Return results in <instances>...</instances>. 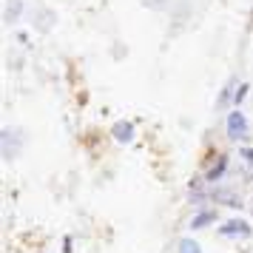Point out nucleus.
<instances>
[{"instance_id":"nucleus-1","label":"nucleus","mask_w":253,"mask_h":253,"mask_svg":"<svg viewBox=\"0 0 253 253\" xmlns=\"http://www.w3.org/2000/svg\"><path fill=\"white\" fill-rule=\"evenodd\" d=\"M216 233L219 236H225V239H251L253 236V225L248 222V219H242V216H230V219H225V222L219 225Z\"/></svg>"},{"instance_id":"nucleus-2","label":"nucleus","mask_w":253,"mask_h":253,"mask_svg":"<svg viewBox=\"0 0 253 253\" xmlns=\"http://www.w3.org/2000/svg\"><path fill=\"white\" fill-rule=\"evenodd\" d=\"M248 117L242 114L239 108H233V111H228V117H225V131H228V139H233V142H245L248 139Z\"/></svg>"},{"instance_id":"nucleus-3","label":"nucleus","mask_w":253,"mask_h":253,"mask_svg":"<svg viewBox=\"0 0 253 253\" xmlns=\"http://www.w3.org/2000/svg\"><path fill=\"white\" fill-rule=\"evenodd\" d=\"M211 199L213 202H219V205H228V208H245V199H242L239 191H233L230 185H213L211 188Z\"/></svg>"},{"instance_id":"nucleus-4","label":"nucleus","mask_w":253,"mask_h":253,"mask_svg":"<svg viewBox=\"0 0 253 253\" xmlns=\"http://www.w3.org/2000/svg\"><path fill=\"white\" fill-rule=\"evenodd\" d=\"M228 154H216V157H213V162H208L205 165V173H202V176H205V182L208 185H219L222 182V179H225V173H228Z\"/></svg>"},{"instance_id":"nucleus-5","label":"nucleus","mask_w":253,"mask_h":253,"mask_svg":"<svg viewBox=\"0 0 253 253\" xmlns=\"http://www.w3.org/2000/svg\"><path fill=\"white\" fill-rule=\"evenodd\" d=\"M111 139L120 142V145H131L137 139V126L131 120H117L114 126H111Z\"/></svg>"},{"instance_id":"nucleus-6","label":"nucleus","mask_w":253,"mask_h":253,"mask_svg":"<svg viewBox=\"0 0 253 253\" xmlns=\"http://www.w3.org/2000/svg\"><path fill=\"white\" fill-rule=\"evenodd\" d=\"M219 222V213H216V208H199L194 216H191V230H202V228H211V225H216Z\"/></svg>"},{"instance_id":"nucleus-7","label":"nucleus","mask_w":253,"mask_h":253,"mask_svg":"<svg viewBox=\"0 0 253 253\" xmlns=\"http://www.w3.org/2000/svg\"><path fill=\"white\" fill-rule=\"evenodd\" d=\"M176 251H179V253H205V251H202V245H199L194 236H182L179 245H176Z\"/></svg>"},{"instance_id":"nucleus-8","label":"nucleus","mask_w":253,"mask_h":253,"mask_svg":"<svg viewBox=\"0 0 253 253\" xmlns=\"http://www.w3.org/2000/svg\"><path fill=\"white\" fill-rule=\"evenodd\" d=\"M233 94H236V91H233V85H230V83H228V85L222 88V94H219L216 105H219V108H225V105H228V103H233Z\"/></svg>"},{"instance_id":"nucleus-9","label":"nucleus","mask_w":253,"mask_h":253,"mask_svg":"<svg viewBox=\"0 0 253 253\" xmlns=\"http://www.w3.org/2000/svg\"><path fill=\"white\" fill-rule=\"evenodd\" d=\"M248 91H251V85H248V83H242L239 88H236V94H233V103L242 105L245 100H248Z\"/></svg>"},{"instance_id":"nucleus-10","label":"nucleus","mask_w":253,"mask_h":253,"mask_svg":"<svg viewBox=\"0 0 253 253\" xmlns=\"http://www.w3.org/2000/svg\"><path fill=\"white\" fill-rule=\"evenodd\" d=\"M239 157H242V162H245L248 168H253V148H251V145H242V148H239Z\"/></svg>"},{"instance_id":"nucleus-11","label":"nucleus","mask_w":253,"mask_h":253,"mask_svg":"<svg viewBox=\"0 0 253 253\" xmlns=\"http://www.w3.org/2000/svg\"><path fill=\"white\" fill-rule=\"evenodd\" d=\"M71 248H74V242H71V236H66L63 239V253H71Z\"/></svg>"},{"instance_id":"nucleus-12","label":"nucleus","mask_w":253,"mask_h":253,"mask_svg":"<svg viewBox=\"0 0 253 253\" xmlns=\"http://www.w3.org/2000/svg\"><path fill=\"white\" fill-rule=\"evenodd\" d=\"M251 211H253V208H251Z\"/></svg>"}]
</instances>
